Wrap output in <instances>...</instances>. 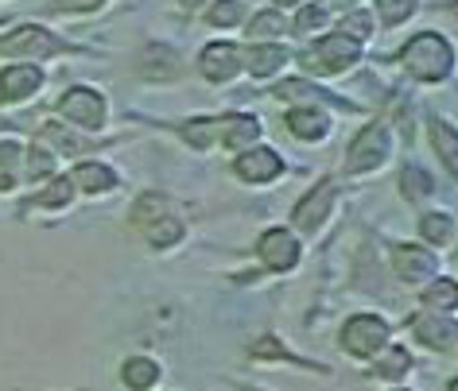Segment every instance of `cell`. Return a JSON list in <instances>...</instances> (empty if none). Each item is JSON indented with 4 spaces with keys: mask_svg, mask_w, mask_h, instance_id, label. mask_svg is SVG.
Instances as JSON below:
<instances>
[{
    "mask_svg": "<svg viewBox=\"0 0 458 391\" xmlns=\"http://www.w3.org/2000/svg\"><path fill=\"white\" fill-rule=\"evenodd\" d=\"M400 62H404V71L411 78H420V82H439V78L451 74L454 54H451V43H446L443 36H435V31H420V36L404 47Z\"/></svg>",
    "mask_w": 458,
    "mask_h": 391,
    "instance_id": "cell-1",
    "label": "cell"
},
{
    "mask_svg": "<svg viewBox=\"0 0 458 391\" xmlns=\"http://www.w3.org/2000/svg\"><path fill=\"white\" fill-rule=\"evenodd\" d=\"M361 59V47L353 43L350 36H342V31H335V36H327V39H318L311 51H307V71H315V74H338V71H346V66H353Z\"/></svg>",
    "mask_w": 458,
    "mask_h": 391,
    "instance_id": "cell-2",
    "label": "cell"
},
{
    "mask_svg": "<svg viewBox=\"0 0 458 391\" xmlns=\"http://www.w3.org/2000/svg\"><path fill=\"white\" fill-rule=\"evenodd\" d=\"M136 225L144 229V237L152 240L156 248H167V245H175V240L182 237V225L167 213V202L156 198V194H148V198L136 205Z\"/></svg>",
    "mask_w": 458,
    "mask_h": 391,
    "instance_id": "cell-3",
    "label": "cell"
},
{
    "mask_svg": "<svg viewBox=\"0 0 458 391\" xmlns=\"http://www.w3.org/2000/svg\"><path fill=\"white\" fill-rule=\"evenodd\" d=\"M388 345V326L373 314H358L342 329V349L350 356H377Z\"/></svg>",
    "mask_w": 458,
    "mask_h": 391,
    "instance_id": "cell-4",
    "label": "cell"
},
{
    "mask_svg": "<svg viewBox=\"0 0 458 391\" xmlns=\"http://www.w3.org/2000/svg\"><path fill=\"white\" fill-rule=\"evenodd\" d=\"M388 159V132L381 124H369L358 140L350 144V155H346V171L350 175H361V171H373Z\"/></svg>",
    "mask_w": 458,
    "mask_h": 391,
    "instance_id": "cell-5",
    "label": "cell"
},
{
    "mask_svg": "<svg viewBox=\"0 0 458 391\" xmlns=\"http://www.w3.org/2000/svg\"><path fill=\"white\" fill-rule=\"evenodd\" d=\"M59 109H63L66 121L82 124V129H101V124H106V101H101V94H94V89H86V86H74L71 94H63Z\"/></svg>",
    "mask_w": 458,
    "mask_h": 391,
    "instance_id": "cell-6",
    "label": "cell"
},
{
    "mask_svg": "<svg viewBox=\"0 0 458 391\" xmlns=\"http://www.w3.org/2000/svg\"><path fill=\"white\" fill-rule=\"evenodd\" d=\"M66 51L63 39L47 36L43 28H16L13 36L0 39V54H24V59H43V54Z\"/></svg>",
    "mask_w": 458,
    "mask_h": 391,
    "instance_id": "cell-7",
    "label": "cell"
},
{
    "mask_svg": "<svg viewBox=\"0 0 458 391\" xmlns=\"http://www.w3.org/2000/svg\"><path fill=\"white\" fill-rule=\"evenodd\" d=\"M260 260H265V268L272 271H292L295 260H300V245H295L292 233H284V229H268L265 237H260Z\"/></svg>",
    "mask_w": 458,
    "mask_h": 391,
    "instance_id": "cell-8",
    "label": "cell"
},
{
    "mask_svg": "<svg viewBox=\"0 0 458 391\" xmlns=\"http://www.w3.org/2000/svg\"><path fill=\"white\" fill-rule=\"evenodd\" d=\"M199 66L210 82H229V78L242 71V51H237L233 43H210V47L202 51Z\"/></svg>",
    "mask_w": 458,
    "mask_h": 391,
    "instance_id": "cell-9",
    "label": "cell"
},
{
    "mask_svg": "<svg viewBox=\"0 0 458 391\" xmlns=\"http://www.w3.org/2000/svg\"><path fill=\"white\" fill-rule=\"evenodd\" d=\"M411 333H416L423 345H431V349L446 353L454 345V337H458V326H454L451 318H439V314H431V310H423V314L411 318Z\"/></svg>",
    "mask_w": 458,
    "mask_h": 391,
    "instance_id": "cell-10",
    "label": "cell"
},
{
    "mask_svg": "<svg viewBox=\"0 0 458 391\" xmlns=\"http://www.w3.org/2000/svg\"><path fill=\"white\" fill-rule=\"evenodd\" d=\"M284 171V159L272 152V147H249L237 159V175L245 182H272Z\"/></svg>",
    "mask_w": 458,
    "mask_h": 391,
    "instance_id": "cell-11",
    "label": "cell"
},
{
    "mask_svg": "<svg viewBox=\"0 0 458 391\" xmlns=\"http://www.w3.org/2000/svg\"><path fill=\"white\" fill-rule=\"evenodd\" d=\"M393 260H396V271H400L404 283H420V279H428V275H435V268H439V260H435L428 248H416V245H400L393 252Z\"/></svg>",
    "mask_w": 458,
    "mask_h": 391,
    "instance_id": "cell-12",
    "label": "cell"
},
{
    "mask_svg": "<svg viewBox=\"0 0 458 391\" xmlns=\"http://www.w3.org/2000/svg\"><path fill=\"white\" fill-rule=\"evenodd\" d=\"M39 86H43L39 66H13V71L0 74V101H24Z\"/></svg>",
    "mask_w": 458,
    "mask_h": 391,
    "instance_id": "cell-13",
    "label": "cell"
},
{
    "mask_svg": "<svg viewBox=\"0 0 458 391\" xmlns=\"http://www.w3.org/2000/svg\"><path fill=\"white\" fill-rule=\"evenodd\" d=\"M330 198H335V182H323L318 190H311L300 205H295V225L307 229V233L318 229L323 225V217H327V210H330Z\"/></svg>",
    "mask_w": 458,
    "mask_h": 391,
    "instance_id": "cell-14",
    "label": "cell"
},
{
    "mask_svg": "<svg viewBox=\"0 0 458 391\" xmlns=\"http://www.w3.org/2000/svg\"><path fill=\"white\" fill-rule=\"evenodd\" d=\"M217 136H222L225 147H233V152H249L253 140L260 136V124H257V117H225V124H217Z\"/></svg>",
    "mask_w": 458,
    "mask_h": 391,
    "instance_id": "cell-15",
    "label": "cell"
},
{
    "mask_svg": "<svg viewBox=\"0 0 458 391\" xmlns=\"http://www.w3.org/2000/svg\"><path fill=\"white\" fill-rule=\"evenodd\" d=\"M428 129H431V140H435V147H439V159L446 163V171L458 175V132L446 121H439V117H435Z\"/></svg>",
    "mask_w": 458,
    "mask_h": 391,
    "instance_id": "cell-16",
    "label": "cell"
},
{
    "mask_svg": "<svg viewBox=\"0 0 458 391\" xmlns=\"http://www.w3.org/2000/svg\"><path fill=\"white\" fill-rule=\"evenodd\" d=\"M288 129L300 136V140H323L327 136V117L318 109H292V117H288Z\"/></svg>",
    "mask_w": 458,
    "mask_h": 391,
    "instance_id": "cell-17",
    "label": "cell"
},
{
    "mask_svg": "<svg viewBox=\"0 0 458 391\" xmlns=\"http://www.w3.org/2000/svg\"><path fill=\"white\" fill-rule=\"evenodd\" d=\"M71 182H78V187L89 190V194H106V190L117 187V175H113L106 163H82V167L74 171Z\"/></svg>",
    "mask_w": 458,
    "mask_h": 391,
    "instance_id": "cell-18",
    "label": "cell"
},
{
    "mask_svg": "<svg viewBox=\"0 0 458 391\" xmlns=\"http://www.w3.org/2000/svg\"><path fill=\"white\" fill-rule=\"evenodd\" d=\"M121 379H124V384H129L132 391H148V387H152L156 379H159V364L148 361V356H136V361L124 364Z\"/></svg>",
    "mask_w": 458,
    "mask_h": 391,
    "instance_id": "cell-19",
    "label": "cell"
},
{
    "mask_svg": "<svg viewBox=\"0 0 458 391\" xmlns=\"http://www.w3.org/2000/svg\"><path fill=\"white\" fill-rule=\"evenodd\" d=\"M284 62H288V54H284V47H253V51H249V71H253V78H268V74H276Z\"/></svg>",
    "mask_w": 458,
    "mask_h": 391,
    "instance_id": "cell-20",
    "label": "cell"
},
{
    "mask_svg": "<svg viewBox=\"0 0 458 391\" xmlns=\"http://www.w3.org/2000/svg\"><path fill=\"white\" fill-rule=\"evenodd\" d=\"M144 74L148 78H171V74H179L175 51H171V47H148L144 51Z\"/></svg>",
    "mask_w": 458,
    "mask_h": 391,
    "instance_id": "cell-21",
    "label": "cell"
},
{
    "mask_svg": "<svg viewBox=\"0 0 458 391\" xmlns=\"http://www.w3.org/2000/svg\"><path fill=\"white\" fill-rule=\"evenodd\" d=\"M423 306H428L431 314H439V310H454L458 306V283H451V279L431 283L428 291H423Z\"/></svg>",
    "mask_w": 458,
    "mask_h": 391,
    "instance_id": "cell-22",
    "label": "cell"
},
{
    "mask_svg": "<svg viewBox=\"0 0 458 391\" xmlns=\"http://www.w3.org/2000/svg\"><path fill=\"white\" fill-rule=\"evenodd\" d=\"M400 190H404V198L420 202V198H428V194L435 190V182H431V175L423 167H404V175H400Z\"/></svg>",
    "mask_w": 458,
    "mask_h": 391,
    "instance_id": "cell-23",
    "label": "cell"
},
{
    "mask_svg": "<svg viewBox=\"0 0 458 391\" xmlns=\"http://www.w3.org/2000/svg\"><path fill=\"white\" fill-rule=\"evenodd\" d=\"M420 233L431 240V245H446L454 233V225H451V217L446 213H423V221H420Z\"/></svg>",
    "mask_w": 458,
    "mask_h": 391,
    "instance_id": "cell-24",
    "label": "cell"
},
{
    "mask_svg": "<svg viewBox=\"0 0 458 391\" xmlns=\"http://www.w3.org/2000/svg\"><path fill=\"white\" fill-rule=\"evenodd\" d=\"M245 31H249V39H272V36L284 31V16L280 12H260V16H253V28H245Z\"/></svg>",
    "mask_w": 458,
    "mask_h": 391,
    "instance_id": "cell-25",
    "label": "cell"
},
{
    "mask_svg": "<svg viewBox=\"0 0 458 391\" xmlns=\"http://www.w3.org/2000/svg\"><path fill=\"white\" fill-rule=\"evenodd\" d=\"M377 368H381L385 379H396V376H404L411 368V356H408V349H388L381 361H377Z\"/></svg>",
    "mask_w": 458,
    "mask_h": 391,
    "instance_id": "cell-26",
    "label": "cell"
},
{
    "mask_svg": "<svg viewBox=\"0 0 458 391\" xmlns=\"http://www.w3.org/2000/svg\"><path fill=\"white\" fill-rule=\"evenodd\" d=\"M16 159H20L16 144H0V190L16 187Z\"/></svg>",
    "mask_w": 458,
    "mask_h": 391,
    "instance_id": "cell-27",
    "label": "cell"
},
{
    "mask_svg": "<svg viewBox=\"0 0 458 391\" xmlns=\"http://www.w3.org/2000/svg\"><path fill=\"white\" fill-rule=\"evenodd\" d=\"M420 0H377V8H381V20L388 28L400 24V20H408L411 12H416Z\"/></svg>",
    "mask_w": 458,
    "mask_h": 391,
    "instance_id": "cell-28",
    "label": "cell"
},
{
    "mask_svg": "<svg viewBox=\"0 0 458 391\" xmlns=\"http://www.w3.org/2000/svg\"><path fill=\"white\" fill-rule=\"evenodd\" d=\"M342 36H350L353 43L369 39V36H373V16H365V12H350L346 20H342Z\"/></svg>",
    "mask_w": 458,
    "mask_h": 391,
    "instance_id": "cell-29",
    "label": "cell"
},
{
    "mask_svg": "<svg viewBox=\"0 0 458 391\" xmlns=\"http://www.w3.org/2000/svg\"><path fill=\"white\" fill-rule=\"evenodd\" d=\"M182 136L194 147H210V140L217 136V121H191V124H182Z\"/></svg>",
    "mask_w": 458,
    "mask_h": 391,
    "instance_id": "cell-30",
    "label": "cell"
},
{
    "mask_svg": "<svg viewBox=\"0 0 458 391\" xmlns=\"http://www.w3.org/2000/svg\"><path fill=\"white\" fill-rule=\"evenodd\" d=\"M71 198H74V182L71 179H55L51 190L36 194V205H66Z\"/></svg>",
    "mask_w": 458,
    "mask_h": 391,
    "instance_id": "cell-31",
    "label": "cell"
},
{
    "mask_svg": "<svg viewBox=\"0 0 458 391\" xmlns=\"http://www.w3.org/2000/svg\"><path fill=\"white\" fill-rule=\"evenodd\" d=\"M28 171H31V179H47V175H51V171H55V159H51L47 147H31Z\"/></svg>",
    "mask_w": 458,
    "mask_h": 391,
    "instance_id": "cell-32",
    "label": "cell"
},
{
    "mask_svg": "<svg viewBox=\"0 0 458 391\" xmlns=\"http://www.w3.org/2000/svg\"><path fill=\"white\" fill-rule=\"evenodd\" d=\"M237 20H242V4H233V0H222V4L210 8V24H217V28H229V24H237Z\"/></svg>",
    "mask_w": 458,
    "mask_h": 391,
    "instance_id": "cell-33",
    "label": "cell"
},
{
    "mask_svg": "<svg viewBox=\"0 0 458 391\" xmlns=\"http://www.w3.org/2000/svg\"><path fill=\"white\" fill-rule=\"evenodd\" d=\"M323 24H327V12H323V8H315V4L300 8V31H315V28H323Z\"/></svg>",
    "mask_w": 458,
    "mask_h": 391,
    "instance_id": "cell-34",
    "label": "cell"
},
{
    "mask_svg": "<svg viewBox=\"0 0 458 391\" xmlns=\"http://www.w3.org/2000/svg\"><path fill=\"white\" fill-rule=\"evenodd\" d=\"M101 0H55V8L59 12H89V8H98Z\"/></svg>",
    "mask_w": 458,
    "mask_h": 391,
    "instance_id": "cell-35",
    "label": "cell"
},
{
    "mask_svg": "<svg viewBox=\"0 0 458 391\" xmlns=\"http://www.w3.org/2000/svg\"><path fill=\"white\" fill-rule=\"evenodd\" d=\"M253 356H284V349L276 341H260V345H253Z\"/></svg>",
    "mask_w": 458,
    "mask_h": 391,
    "instance_id": "cell-36",
    "label": "cell"
},
{
    "mask_svg": "<svg viewBox=\"0 0 458 391\" xmlns=\"http://www.w3.org/2000/svg\"><path fill=\"white\" fill-rule=\"evenodd\" d=\"M335 4H338V8H350V4H353V0H335Z\"/></svg>",
    "mask_w": 458,
    "mask_h": 391,
    "instance_id": "cell-37",
    "label": "cell"
},
{
    "mask_svg": "<svg viewBox=\"0 0 458 391\" xmlns=\"http://www.w3.org/2000/svg\"><path fill=\"white\" fill-rule=\"evenodd\" d=\"M276 4H284V8H288V4H300V0H276Z\"/></svg>",
    "mask_w": 458,
    "mask_h": 391,
    "instance_id": "cell-38",
    "label": "cell"
},
{
    "mask_svg": "<svg viewBox=\"0 0 458 391\" xmlns=\"http://www.w3.org/2000/svg\"><path fill=\"white\" fill-rule=\"evenodd\" d=\"M182 4H191V8H194V4H202V0H182Z\"/></svg>",
    "mask_w": 458,
    "mask_h": 391,
    "instance_id": "cell-39",
    "label": "cell"
},
{
    "mask_svg": "<svg viewBox=\"0 0 458 391\" xmlns=\"http://www.w3.org/2000/svg\"><path fill=\"white\" fill-rule=\"evenodd\" d=\"M451 12H454V16H458V0H454V4H451Z\"/></svg>",
    "mask_w": 458,
    "mask_h": 391,
    "instance_id": "cell-40",
    "label": "cell"
},
{
    "mask_svg": "<svg viewBox=\"0 0 458 391\" xmlns=\"http://www.w3.org/2000/svg\"><path fill=\"white\" fill-rule=\"evenodd\" d=\"M451 391H458V379H454V384H451Z\"/></svg>",
    "mask_w": 458,
    "mask_h": 391,
    "instance_id": "cell-41",
    "label": "cell"
}]
</instances>
